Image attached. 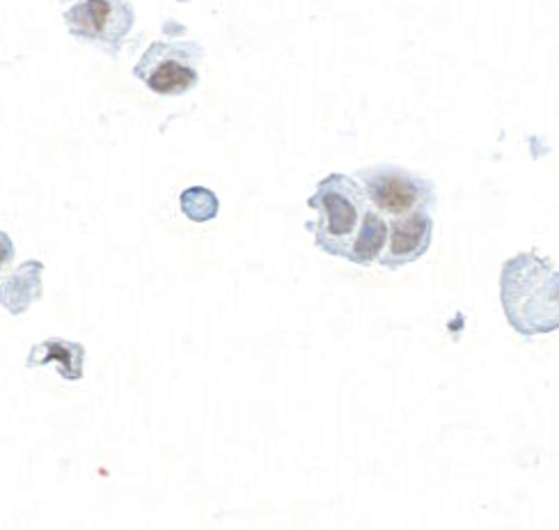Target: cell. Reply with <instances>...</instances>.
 Returning a JSON list of instances; mask_svg holds the SVG:
<instances>
[{
	"label": "cell",
	"instance_id": "cell-1",
	"mask_svg": "<svg viewBox=\"0 0 559 530\" xmlns=\"http://www.w3.org/2000/svg\"><path fill=\"white\" fill-rule=\"evenodd\" d=\"M502 308L521 335L550 333L559 325L557 315V271L534 252H521L502 267Z\"/></svg>",
	"mask_w": 559,
	"mask_h": 530
},
{
	"label": "cell",
	"instance_id": "cell-2",
	"mask_svg": "<svg viewBox=\"0 0 559 530\" xmlns=\"http://www.w3.org/2000/svg\"><path fill=\"white\" fill-rule=\"evenodd\" d=\"M308 207L319 214L317 221L306 223L317 248L329 256L346 258L369 207L360 184L352 175L331 173L317 184Z\"/></svg>",
	"mask_w": 559,
	"mask_h": 530
},
{
	"label": "cell",
	"instance_id": "cell-3",
	"mask_svg": "<svg viewBox=\"0 0 559 530\" xmlns=\"http://www.w3.org/2000/svg\"><path fill=\"white\" fill-rule=\"evenodd\" d=\"M354 179L362 187L371 210H377L388 221L404 219L419 210L433 214L436 210V184L402 166H369L358 170Z\"/></svg>",
	"mask_w": 559,
	"mask_h": 530
},
{
	"label": "cell",
	"instance_id": "cell-4",
	"mask_svg": "<svg viewBox=\"0 0 559 530\" xmlns=\"http://www.w3.org/2000/svg\"><path fill=\"white\" fill-rule=\"evenodd\" d=\"M204 49L198 42L160 39L147 46L133 67V76L160 97H181L200 81Z\"/></svg>",
	"mask_w": 559,
	"mask_h": 530
},
{
	"label": "cell",
	"instance_id": "cell-5",
	"mask_svg": "<svg viewBox=\"0 0 559 530\" xmlns=\"http://www.w3.org/2000/svg\"><path fill=\"white\" fill-rule=\"evenodd\" d=\"M62 19L76 39L97 44L115 58L133 28L135 12L129 0H72Z\"/></svg>",
	"mask_w": 559,
	"mask_h": 530
},
{
	"label": "cell",
	"instance_id": "cell-6",
	"mask_svg": "<svg viewBox=\"0 0 559 530\" xmlns=\"http://www.w3.org/2000/svg\"><path fill=\"white\" fill-rule=\"evenodd\" d=\"M431 242L433 214L427 210L413 212L404 219L388 221V242L377 262L385 269H402L427 256Z\"/></svg>",
	"mask_w": 559,
	"mask_h": 530
},
{
	"label": "cell",
	"instance_id": "cell-7",
	"mask_svg": "<svg viewBox=\"0 0 559 530\" xmlns=\"http://www.w3.org/2000/svg\"><path fill=\"white\" fill-rule=\"evenodd\" d=\"M83 363H85L83 344L69 342L62 338H51L35 344L28 356V367L58 365L60 377L69 381H79L83 377Z\"/></svg>",
	"mask_w": 559,
	"mask_h": 530
},
{
	"label": "cell",
	"instance_id": "cell-8",
	"mask_svg": "<svg viewBox=\"0 0 559 530\" xmlns=\"http://www.w3.org/2000/svg\"><path fill=\"white\" fill-rule=\"evenodd\" d=\"M385 242H388V219H383L377 210L367 207L362 223L358 227L352 246H348V252L344 260L354 262L358 267L374 264L383 252Z\"/></svg>",
	"mask_w": 559,
	"mask_h": 530
},
{
	"label": "cell",
	"instance_id": "cell-9",
	"mask_svg": "<svg viewBox=\"0 0 559 530\" xmlns=\"http://www.w3.org/2000/svg\"><path fill=\"white\" fill-rule=\"evenodd\" d=\"M39 262H26L23 264L10 281L3 283L0 287V304H3L10 313L19 315L26 310L35 298H39L37 292H31V271L37 267Z\"/></svg>",
	"mask_w": 559,
	"mask_h": 530
},
{
	"label": "cell",
	"instance_id": "cell-10",
	"mask_svg": "<svg viewBox=\"0 0 559 530\" xmlns=\"http://www.w3.org/2000/svg\"><path fill=\"white\" fill-rule=\"evenodd\" d=\"M179 207L186 219L195 223H206L218 216V198L212 189L204 187H191L179 196Z\"/></svg>",
	"mask_w": 559,
	"mask_h": 530
},
{
	"label": "cell",
	"instance_id": "cell-11",
	"mask_svg": "<svg viewBox=\"0 0 559 530\" xmlns=\"http://www.w3.org/2000/svg\"><path fill=\"white\" fill-rule=\"evenodd\" d=\"M12 260H14V244L5 233H0V273L12 264Z\"/></svg>",
	"mask_w": 559,
	"mask_h": 530
}]
</instances>
